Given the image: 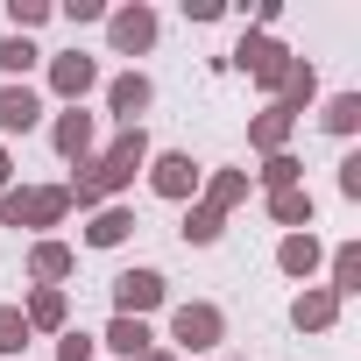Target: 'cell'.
<instances>
[{"mask_svg": "<svg viewBox=\"0 0 361 361\" xmlns=\"http://www.w3.org/2000/svg\"><path fill=\"white\" fill-rule=\"evenodd\" d=\"M99 92H106V114H114L121 128H142V114L156 106V78H149V71H121V78H106Z\"/></svg>", "mask_w": 361, "mask_h": 361, "instance_id": "9c48e42d", "label": "cell"}, {"mask_svg": "<svg viewBox=\"0 0 361 361\" xmlns=\"http://www.w3.org/2000/svg\"><path fill=\"white\" fill-rule=\"evenodd\" d=\"M177 234H185L192 248H213V241L227 234V220H220L213 206H199V199H192V206H185V227H177Z\"/></svg>", "mask_w": 361, "mask_h": 361, "instance_id": "d4e9b609", "label": "cell"}, {"mask_svg": "<svg viewBox=\"0 0 361 361\" xmlns=\"http://www.w3.org/2000/svg\"><path fill=\"white\" fill-rule=\"evenodd\" d=\"M326 290L347 305V298H361V241H340V248H326Z\"/></svg>", "mask_w": 361, "mask_h": 361, "instance_id": "ac0fdd59", "label": "cell"}, {"mask_svg": "<svg viewBox=\"0 0 361 361\" xmlns=\"http://www.w3.org/2000/svg\"><path fill=\"white\" fill-rule=\"evenodd\" d=\"M276 269H283L290 283H312V276L326 269V241H319V234H283V241H276Z\"/></svg>", "mask_w": 361, "mask_h": 361, "instance_id": "8fae6325", "label": "cell"}, {"mask_svg": "<svg viewBox=\"0 0 361 361\" xmlns=\"http://www.w3.org/2000/svg\"><path fill=\"white\" fill-rule=\"evenodd\" d=\"M170 305V276L163 269H121L114 276V319H149Z\"/></svg>", "mask_w": 361, "mask_h": 361, "instance_id": "8992f818", "label": "cell"}, {"mask_svg": "<svg viewBox=\"0 0 361 361\" xmlns=\"http://www.w3.org/2000/svg\"><path fill=\"white\" fill-rule=\"evenodd\" d=\"M290 326H298V333H333V326H340V298H333L326 283H305V290L290 298Z\"/></svg>", "mask_w": 361, "mask_h": 361, "instance_id": "7c38bea8", "label": "cell"}, {"mask_svg": "<svg viewBox=\"0 0 361 361\" xmlns=\"http://www.w3.org/2000/svg\"><path fill=\"white\" fill-rule=\"evenodd\" d=\"M71 220V199H64V185H8L0 192V227H29L36 241L50 234V227H64Z\"/></svg>", "mask_w": 361, "mask_h": 361, "instance_id": "6da1fadb", "label": "cell"}, {"mask_svg": "<svg viewBox=\"0 0 361 361\" xmlns=\"http://www.w3.org/2000/svg\"><path fill=\"white\" fill-rule=\"evenodd\" d=\"M255 185H262V199H269V192H290V185H305V163H298L290 149H283V156H262Z\"/></svg>", "mask_w": 361, "mask_h": 361, "instance_id": "cb8c5ba5", "label": "cell"}, {"mask_svg": "<svg viewBox=\"0 0 361 361\" xmlns=\"http://www.w3.org/2000/svg\"><path fill=\"white\" fill-rule=\"evenodd\" d=\"M36 64H43V50L29 36H0V85H29Z\"/></svg>", "mask_w": 361, "mask_h": 361, "instance_id": "7402d4cb", "label": "cell"}, {"mask_svg": "<svg viewBox=\"0 0 361 361\" xmlns=\"http://www.w3.org/2000/svg\"><path fill=\"white\" fill-rule=\"evenodd\" d=\"M29 283H43V290H64V276L78 269V248L71 241H57V234H43V241H29Z\"/></svg>", "mask_w": 361, "mask_h": 361, "instance_id": "30bf717a", "label": "cell"}, {"mask_svg": "<svg viewBox=\"0 0 361 361\" xmlns=\"http://www.w3.org/2000/svg\"><path fill=\"white\" fill-rule=\"evenodd\" d=\"M50 149L78 170V163H92L99 156V114H85V106H64L57 121H50Z\"/></svg>", "mask_w": 361, "mask_h": 361, "instance_id": "ba28073f", "label": "cell"}, {"mask_svg": "<svg viewBox=\"0 0 361 361\" xmlns=\"http://www.w3.org/2000/svg\"><path fill=\"white\" fill-rule=\"evenodd\" d=\"M57 361H99V340H92L85 326H64V333H57Z\"/></svg>", "mask_w": 361, "mask_h": 361, "instance_id": "83f0119b", "label": "cell"}, {"mask_svg": "<svg viewBox=\"0 0 361 361\" xmlns=\"http://www.w3.org/2000/svg\"><path fill=\"white\" fill-rule=\"evenodd\" d=\"M163 36V15L149 8V0H128V8H106V43L114 57H149Z\"/></svg>", "mask_w": 361, "mask_h": 361, "instance_id": "277c9868", "label": "cell"}, {"mask_svg": "<svg viewBox=\"0 0 361 361\" xmlns=\"http://www.w3.org/2000/svg\"><path fill=\"white\" fill-rule=\"evenodd\" d=\"M185 15H192V22H220L227 8H220V0H185Z\"/></svg>", "mask_w": 361, "mask_h": 361, "instance_id": "4dcf8cb0", "label": "cell"}, {"mask_svg": "<svg viewBox=\"0 0 361 361\" xmlns=\"http://www.w3.org/2000/svg\"><path fill=\"white\" fill-rule=\"evenodd\" d=\"M142 361H177V354H170V347H149V354H142Z\"/></svg>", "mask_w": 361, "mask_h": 361, "instance_id": "d6a6232c", "label": "cell"}, {"mask_svg": "<svg viewBox=\"0 0 361 361\" xmlns=\"http://www.w3.org/2000/svg\"><path fill=\"white\" fill-rule=\"evenodd\" d=\"M199 185H206V163H199L192 149H149V192H156V199L192 206Z\"/></svg>", "mask_w": 361, "mask_h": 361, "instance_id": "3957f363", "label": "cell"}, {"mask_svg": "<svg viewBox=\"0 0 361 361\" xmlns=\"http://www.w3.org/2000/svg\"><path fill=\"white\" fill-rule=\"evenodd\" d=\"M340 199L361 206V156H340Z\"/></svg>", "mask_w": 361, "mask_h": 361, "instance_id": "f546056e", "label": "cell"}, {"mask_svg": "<svg viewBox=\"0 0 361 361\" xmlns=\"http://www.w3.org/2000/svg\"><path fill=\"white\" fill-rule=\"evenodd\" d=\"M227 340V312L213 298H192V305H170V354H213Z\"/></svg>", "mask_w": 361, "mask_h": 361, "instance_id": "7a4b0ae2", "label": "cell"}, {"mask_svg": "<svg viewBox=\"0 0 361 361\" xmlns=\"http://www.w3.org/2000/svg\"><path fill=\"white\" fill-rule=\"evenodd\" d=\"M276 106H283L290 121L319 106V64H312V57H290V71H283V85H276Z\"/></svg>", "mask_w": 361, "mask_h": 361, "instance_id": "4fadbf2b", "label": "cell"}, {"mask_svg": "<svg viewBox=\"0 0 361 361\" xmlns=\"http://www.w3.org/2000/svg\"><path fill=\"white\" fill-rule=\"evenodd\" d=\"M15 185V163H8V149H0V192H8Z\"/></svg>", "mask_w": 361, "mask_h": 361, "instance_id": "1f68e13d", "label": "cell"}, {"mask_svg": "<svg viewBox=\"0 0 361 361\" xmlns=\"http://www.w3.org/2000/svg\"><path fill=\"white\" fill-rule=\"evenodd\" d=\"M29 319H22V305H0V361H15V354H29Z\"/></svg>", "mask_w": 361, "mask_h": 361, "instance_id": "484cf974", "label": "cell"}, {"mask_svg": "<svg viewBox=\"0 0 361 361\" xmlns=\"http://www.w3.org/2000/svg\"><path fill=\"white\" fill-rule=\"evenodd\" d=\"M92 340H99V354H114V361H142V354L156 347L149 319H106V333H92Z\"/></svg>", "mask_w": 361, "mask_h": 361, "instance_id": "9a60e30c", "label": "cell"}, {"mask_svg": "<svg viewBox=\"0 0 361 361\" xmlns=\"http://www.w3.org/2000/svg\"><path fill=\"white\" fill-rule=\"evenodd\" d=\"M43 71H50V92H57L64 106H85V99L99 92V57H85V50H57Z\"/></svg>", "mask_w": 361, "mask_h": 361, "instance_id": "52a82bcc", "label": "cell"}, {"mask_svg": "<svg viewBox=\"0 0 361 361\" xmlns=\"http://www.w3.org/2000/svg\"><path fill=\"white\" fill-rule=\"evenodd\" d=\"M50 15H57L50 0H8V36H36Z\"/></svg>", "mask_w": 361, "mask_h": 361, "instance_id": "4316f807", "label": "cell"}, {"mask_svg": "<svg viewBox=\"0 0 361 361\" xmlns=\"http://www.w3.org/2000/svg\"><path fill=\"white\" fill-rule=\"evenodd\" d=\"M57 15H64L71 29H78V22H106V0H64Z\"/></svg>", "mask_w": 361, "mask_h": 361, "instance_id": "f1b7e54d", "label": "cell"}, {"mask_svg": "<svg viewBox=\"0 0 361 361\" xmlns=\"http://www.w3.org/2000/svg\"><path fill=\"white\" fill-rule=\"evenodd\" d=\"M199 206H213L220 220L234 206H248V170H206V185H199Z\"/></svg>", "mask_w": 361, "mask_h": 361, "instance_id": "d6986e66", "label": "cell"}, {"mask_svg": "<svg viewBox=\"0 0 361 361\" xmlns=\"http://www.w3.org/2000/svg\"><path fill=\"white\" fill-rule=\"evenodd\" d=\"M135 234V206H99L85 213V248H121Z\"/></svg>", "mask_w": 361, "mask_h": 361, "instance_id": "ffe728a7", "label": "cell"}, {"mask_svg": "<svg viewBox=\"0 0 361 361\" xmlns=\"http://www.w3.org/2000/svg\"><path fill=\"white\" fill-rule=\"evenodd\" d=\"M319 128H326V135H340V142H347V135H361V92H333V99L319 106Z\"/></svg>", "mask_w": 361, "mask_h": 361, "instance_id": "603a6c76", "label": "cell"}, {"mask_svg": "<svg viewBox=\"0 0 361 361\" xmlns=\"http://www.w3.org/2000/svg\"><path fill=\"white\" fill-rule=\"evenodd\" d=\"M22 319H29V333H64V326H71V298L36 283V290H29V305H22Z\"/></svg>", "mask_w": 361, "mask_h": 361, "instance_id": "44dd1931", "label": "cell"}, {"mask_svg": "<svg viewBox=\"0 0 361 361\" xmlns=\"http://www.w3.org/2000/svg\"><path fill=\"white\" fill-rule=\"evenodd\" d=\"M290 135H298V121H290L276 99L248 121V149H255V156H283V149H290Z\"/></svg>", "mask_w": 361, "mask_h": 361, "instance_id": "e0dca14e", "label": "cell"}, {"mask_svg": "<svg viewBox=\"0 0 361 361\" xmlns=\"http://www.w3.org/2000/svg\"><path fill=\"white\" fill-rule=\"evenodd\" d=\"M262 213H269L283 234H312V220H319V199H312L305 185H290V192H269V199H262Z\"/></svg>", "mask_w": 361, "mask_h": 361, "instance_id": "5bb4252c", "label": "cell"}, {"mask_svg": "<svg viewBox=\"0 0 361 361\" xmlns=\"http://www.w3.org/2000/svg\"><path fill=\"white\" fill-rule=\"evenodd\" d=\"M227 64H234V71H248V78H255V85H262L269 99H276V85H283V71H290V50H283L276 36L248 29V36H241V43L227 50Z\"/></svg>", "mask_w": 361, "mask_h": 361, "instance_id": "5b68a950", "label": "cell"}, {"mask_svg": "<svg viewBox=\"0 0 361 361\" xmlns=\"http://www.w3.org/2000/svg\"><path fill=\"white\" fill-rule=\"evenodd\" d=\"M43 128V92L36 85H0V135H29Z\"/></svg>", "mask_w": 361, "mask_h": 361, "instance_id": "2e32d148", "label": "cell"}, {"mask_svg": "<svg viewBox=\"0 0 361 361\" xmlns=\"http://www.w3.org/2000/svg\"><path fill=\"white\" fill-rule=\"evenodd\" d=\"M227 361H248V354H227Z\"/></svg>", "mask_w": 361, "mask_h": 361, "instance_id": "836d02e7", "label": "cell"}]
</instances>
